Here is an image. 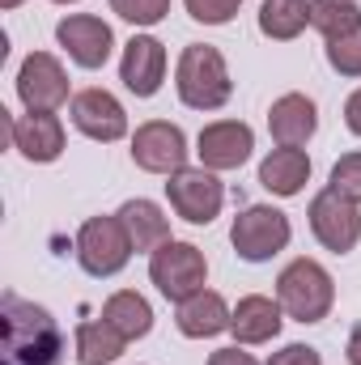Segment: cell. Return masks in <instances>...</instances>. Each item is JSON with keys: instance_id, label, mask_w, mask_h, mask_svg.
Listing matches in <instances>:
<instances>
[{"instance_id": "d6986e66", "label": "cell", "mask_w": 361, "mask_h": 365, "mask_svg": "<svg viewBox=\"0 0 361 365\" xmlns=\"http://www.w3.org/2000/svg\"><path fill=\"white\" fill-rule=\"evenodd\" d=\"M306 182H310V158H306V149H280L276 145L268 158L260 162V187L272 191V195H280V200L302 195Z\"/></svg>"}, {"instance_id": "2e32d148", "label": "cell", "mask_w": 361, "mask_h": 365, "mask_svg": "<svg viewBox=\"0 0 361 365\" xmlns=\"http://www.w3.org/2000/svg\"><path fill=\"white\" fill-rule=\"evenodd\" d=\"M268 132L280 149H302L319 132V106L306 93H280L268 110Z\"/></svg>"}, {"instance_id": "7402d4cb", "label": "cell", "mask_w": 361, "mask_h": 365, "mask_svg": "<svg viewBox=\"0 0 361 365\" xmlns=\"http://www.w3.org/2000/svg\"><path fill=\"white\" fill-rule=\"evenodd\" d=\"M73 349H77V361L81 365H111L123 357V349H128V340L98 314V319H86V323H77V340H73Z\"/></svg>"}, {"instance_id": "5b68a950", "label": "cell", "mask_w": 361, "mask_h": 365, "mask_svg": "<svg viewBox=\"0 0 361 365\" xmlns=\"http://www.w3.org/2000/svg\"><path fill=\"white\" fill-rule=\"evenodd\" d=\"M289 238H293V225H289V217H285L280 208H272V204H251V208H243V212L234 217V225H230V242H234L238 259H247V264H268L272 255H280V251L289 247Z\"/></svg>"}, {"instance_id": "52a82bcc", "label": "cell", "mask_w": 361, "mask_h": 365, "mask_svg": "<svg viewBox=\"0 0 361 365\" xmlns=\"http://www.w3.org/2000/svg\"><path fill=\"white\" fill-rule=\"evenodd\" d=\"M166 200H171V208H175L179 221H187V225H213L221 217L225 187L217 179V170L183 166L179 175L166 179Z\"/></svg>"}, {"instance_id": "8992f818", "label": "cell", "mask_w": 361, "mask_h": 365, "mask_svg": "<svg viewBox=\"0 0 361 365\" xmlns=\"http://www.w3.org/2000/svg\"><path fill=\"white\" fill-rule=\"evenodd\" d=\"M132 238L123 230L119 217H90L81 230H77V264L90 276L106 280V276H119L132 259Z\"/></svg>"}, {"instance_id": "836d02e7", "label": "cell", "mask_w": 361, "mask_h": 365, "mask_svg": "<svg viewBox=\"0 0 361 365\" xmlns=\"http://www.w3.org/2000/svg\"><path fill=\"white\" fill-rule=\"evenodd\" d=\"M56 4H77V0H56Z\"/></svg>"}, {"instance_id": "277c9868", "label": "cell", "mask_w": 361, "mask_h": 365, "mask_svg": "<svg viewBox=\"0 0 361 365\" xmlns=\"http://www.w3.org/2000/svg\"><path fill=\"white\" fill-rule=\"evenodd\" d=\"M149 280L158 284V293L166 297V302H187V297H195L204 284H208V259H204V251L195 247V242H179V238H171V242H162L153 255H149Z\"/></svg>"}, {"instance_id": "ba28073f", "label": "cell", "mask_w": 361, "mask_h": 365, "mask_svg": "<svg viewBox=\"0 0 361 365\" xmlns=\"http://www.w3.org/2000/svg\"><path fill=\"white\" fill-rule=\"evenodd\" d=\"M187 136H183L179 123L171 119H149L132 132V162L145 170V175H179L187 166Z\"/></svg>"}, {"instance_id": "44dd1931", "label": "cell", "mask_w": 361, "mask_h": 365, "mask_svg": "<svg viewBox=\"0 0 361 365\" xmlns=\"http://www.w3.org/2000/svg\"><path fill=\"white\" fill-rule=\"evenodd\" d=\"M102 319L132 344V340H145L153 331V306L149 297H141L136 289H119L102 302Z\"/></svg>"}, {"instance_id": "8fae6325", "label": "cell", "mask_w": 361, "mask_h": 365, "mask_svg": "<svg viewBox=\"0 0 361 365\" xmlns=\"http://www.w3.org/2000/svg\"><path fill=\"white\" fill-rule=\"evenodd\" d=\"M17 98L26 110H60L68 98V73L51 51H30L17 68Z\"/></svg>"}, {"instance_id": "83f0119b", "label": "cell", "mask_w": 361, "mask_h": 365, "mask_svg": "<svg viewBox=\"0 0 361 365\" xmlns=\"http://www.w3.org/2000/svg\"><path fill=\"white\" fill-rule=\"evenodd\" d=\"M183 4H187V13H191L200 26H225V21H234L238 9H243V0H183Z\"/></svg>"}, {"instance_id": "4316f807", "label": "cell", "mask_w": 361, "mask_h": 365, "mask_svg": "<svg viewBox=\"0 0 361 365\" xmlns=\"http://www.w3.org/2000/svg\"><path fill=\"white\" fill-rule=\"evenodd\" d=\"M327 187H332L336 195H345V200L361 204V153H345V158L332 166V179H327Z\"/></svg>"}, {"instance_id": "d6a6232c", "label": "cell", "mask_w": 361, "mask_h": 365, "mask_svg": "<svg viewBox=\"0 0 361 365\" xmlns=\"http://www.w3.org/2000/svg\"><path fill=\"white\" fill-rule=\"evenodd\" d=\"M17 4H21V0H0V9H17Z\"/></svg>"}, {"instance_id": "f546056e", "label": "cell", "mask_w": 361, "mask_h": 365, "mask_svg": "<svg viewBox=\"0 0 361 365\" xmlns=\"http://www.w3.org/2000/svg\"><path fill=\"white\" fill-rule=\"evenodd\" d=\"M208 365H260L251 353H243L238 344H230V349H217L213 357H208Z\"/></svg>"}, {"instance_id": "7a4b0ae2", "label": "cell", "mask_w": 361, "mask_h": 365, "mask_svg": "<svg viewBox=\"0 0 361 365\" xmlns=\"http://www.w3.org/2000/svg\"><path fill=\"white\" fill-rule=\"evenodd\" d=\"M175 90H179V102L191 110H221L234 93L225 56L208 43H187L175 64Z\"/></svg>"}, {"instance_id": "f1b7e54d", "label": "cell", "mask_w": 361, "mask_h": 365, "mask_svg": "<svg viewBox=\"0 0 361 365\" xmlns=\"http://www.w3.org/2000/svg\"><path fill=\"white\" fill-rule=\"evenodd\" d=\"M264 365H323V357H319V349H310V344H285V349L272 353Z\"/></svg>"}, {"instance_id": "6da1fadb", "label": "cell", "mask_w": 361, "mask_h": 365, "mask_svg": "<svg viewBox=\"0 0 361 365\" xmlns=\"http://www.w3.org/2000/svg\"><path fill=\"white\" fill-rule=\"evenodd\" d=\"M0 365H64V336L51 310L17 293L0 297Z\"/></svg>"}, {"instance_id": "9c48e42d", "label": "cell", "mask_w": 361, "mask_h": 365, "mask_svg": "<svg viewBox=\"0 0 361 365\" xmlns=\"http://www.w3.org/2000/svg\"><path fill=\"white\" fill-rule=\"evenodd\" d=\"M306 217H310V234H315L319 247H327L332 255H349L361 242V208L353 200L336 195L332 187L310 200V212H306Z\"/></svg>"}, {"instance_id": "ac0fdd59", "label": "cell", "mask_w": 361, "mask_h": 365, "mask_svg": "<svg viewBox=\"0 0 361 365\" xmlns=\"http://www.w3.org/2000/svg\"><path fill=\"white\" fill-rule=\"evenodd\" d=\"M280 323H285L280 302H272L264 293H247V297H238V306H234L230 331H234L238 344H268V340L280 336Z\"/></svg>"}, {"instance_id": "1f68e13d", "label": "cell", "mask_w": 361, "mask_h": 365, "mask_svg": "<svg viewBox=\"0 0 361 365\" xmlns=\"http://www.w3.org/2000/svg\"><path fill=\"white\" fill-rule=\"evenodd\" d=\"M345 357H349V365H361V327H353V336H349V349H345Z\"/></svg>"}, {"instance_id": "4fadbf2b", "label": "cell", "mask_w": 361, "mask_h": 365, "mask_svg": "<svg viewBox=\"0 0 361 365\" xmlns=\"http://www.w3.org/2000/svg\"><path fill=\"white\" fill-rule=\"evenodd\" d=\"M56 43L68 51L77 68H102L115 51V30L93 13H68L56 26Z\"/></svg>"}, {"instance_id": "ffe728a7", "label": "cell", "mask_w": 361, "mask_h": 365, "mask_svg": "<svg viewBox=\"0 0 361 365\" xmlns=\"http://www.w3.org/2000/svg\"><path fill=\"white\" fill-rule=\"evenodd\" d=\"M115 217L123 221V230H128V238H132L136 251H149L153 255L162 242H171V217L153 200H128V204H119Z\"/></svg>"}, {"instance_id": "7c38bea8", "label": "cell", "mask_w": 361, "mask_h": 365, "mask_svg": "<svg viewBox=\"0 0 361 365\" xmlns=\"http://www.w3.org/2000/svg\"><path fill=\"white\" fill-rule=\"evenodd\" d=\"M68 115H73V128L81 136L98 140V145H115V140L128 136V110H123V102L115 93H106V90L73 93Z\"/></svg>"}, {"instance_id": "4dcf8cb0", "label": "cell", "mask_w": 361, "mask_h": 365, "mask_svg": "<svg viewBox=\"0 0 361 365\" xmlns=\"http://www.w3.org/2000/svg\"><path fill=\"white\" fill-rule=\"evenodd\" d=\"M345 128H349L353 136H361V90H353L349 102H345Z\"/></svg>"}, {"instance_id": "e0dca14e", "label": "cell", "mask_w": 361, "mask_h": 365, "mask_svg": "<svg viewBox=\"0 0 361 365\" xmlns=\"http://www.w3.org/2000/svg\"><path fill=\"white\" fill-rule=\"evenodd\" d=\"M230 323H234V310L217 289H200L195 297L179 302V310H175V327L187 340H213V336L230 331Z\"/></svg>"}, {"instance_id": "603a6c76", "label": "cell", "mask_w": 361, "mask_h": 365, "mask_svg": "<svg viewBox=\"0 0 361 365\" xmlns=\"http://www.w3.org/2000/svg\"><path fill=\"white\" fill-rule=\"evenodd\" d=\"M310 26V0H264L260 4V34L272 43H293Z\"/></svg>"}, {"instance_id": "9a60e30c", "label": "cell", "mask_w": 361, "mask_h": 365, "mask_svg": "<svg viewBox=\"0 0 361 365\" xmlns=\"http://www.w3.org/2000/svg\"><path fill=\"white\" fill-rule=\"evenodd\" d=\"M119 81L136 98H153L166 81V47L153 34H132L123 43V60H119Z\"/></svg>"}, {"instance_id": "5bb4252c", "label": "cell", "mask_w": 361, "mask_h": 365, "mask_svg": "<svg viewBox=\"0 0 361 365\" xmlns=\"http://www.w3.org/2000/svg\"><path fill=\"white\" fill-rule=\"evenodd\" d=\"M9 136H13V149L34 162V166H47L64 153V123L56 110H26L9 123Z\"/></svg>"}, {"instance_id": "30bf717a", "label": "cell", "mask_w": 361, "mask_h": 365, "mask_svg": "<svg viewBox=\"0 0 361 365\" xmlns=\"http://www.w3.org/2000/svg\"><path fill=\"white\" fill-rule=\"evenodd\" d=\"M255 153V132L251 123L243 119H217V123H204L200 136H195V158L204 170H238L247 166Z\"/></svg>"}, {"instance_id": "d4e9b609", "label": "cell", "mask_w": 361, "mask_h": 365, "mask_svg": "<svg viewBox=\"0 0 361 365\" xmlns=\"http://www.w3.org/2000/svg\"><path fill=\"white\" fill-rule=\"evenodd\" d=\"M327 64H332V73H340V77H361V30L327 43Z\"/></svg>"}, {"instance_id": "cb8c5ba5", "label": "cell", "mask_w": 361, "mask_h": 365, "mask_svg": "<svg viewBox=\"0 0 361 365\" xmlns=\"http://www.w3.org/2000/svg\"><path fill=\"white\" fill-rule=\"evenodd\" d=\"M310 26L323 34V43L345 38L361 30V4L357 0H310Z\"/></svg>"}, {"instance_id": "484cf974", "label": "cell", "mask_w": 361, "mask_h": 365, "mask_svg": "<svg viewBox=\"0 0 361 365\" xmlns=\"http://www.w3.org/2000/svg\"><path fill=\"white\" fill-rule=\"evenodd\" d=\"M111 13L132 26H158L171 13V0H111Z\"/></svg>"}, {"instance_id": "3957f363", "label": "cell", "mask_w": 361, "mask_h": 365, "mask_svg": "<svg viewBox=\"0 0 361 365\" xmlns=\"http://www.w3.org/2000/svg\"><path fill=\"white\" fill-rule=\"evenodd\" d=\"M276 302L293 323H323L336 306V280L319 259H293L276 276Z\"/></svg>"}]
</instances>
